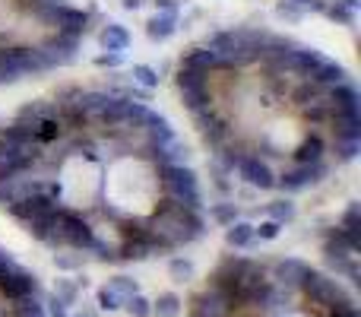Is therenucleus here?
Listing matches in <instances>:
<instances>
[{"instance_id": "c9c22d12", "label": "nucleus", "mask_w": 361, "mask_h": 317, "mask_svg": "<svg viewBox=\"0 0 361 317\" xmlns=\"http://www.w3.org/2000/svg\"><path fill=\"white\" fill-rule=\"evenodd\" d=\"M292 4H298V6H314V10H324V4H320V0H292Z\"/></svg>"}, {"instance_id": "4c0bfd02", "label": "nucleus", "mask_w": 361, "mask_h": 317, "mask_svg": "<svg viewBox=\"0 0 361 317\" xmlns=\"http://www.w3.org/2000/svg\"><path fill=\"white\" fill-rule=\"evenodd\" d=\"M140 4H143V0H124V6H127V10H137Z\"/></svg>"}, {"instance_id": "6e6552de", "label": "nucleus", "mask_w": 361, "mask_h": 317, "mask_svg": "<svg viewBox=\"0 0 361 317\" xmlns=\"http://www.w3.org/2000/svg\"><path fill=\"white\" fill-rule=\"evenodd\" d=\"M0 292H4L6 299H13V301L25 299V295L35 292V276L23 273L19 267H16V270H10V273L0 276Z\"/></svg>"}, {"instance_id": "5701e85b", "label": "nucleus", "mask_w": 361, "mask_h": 317, "mask_svg": "<svg viewBox=\"0 0 361 317\" xmlns=\"http://www.w3.org/2000/svg\"><path fill=\"white\" fill-rule=\"evenodd\" d=\"M267 213H269V219L273 222H292L295 219V203H288V200H276V203H269L267 206Z\"/></svg>"}, {"instance_id": "aec40b11", "label": "nucleus", "mask_w": 361, "mask_h": 317, "mask_svg": "<svg viewBox=\"0 0 361 317\" xmlns=\"http://www.w3.org/2000/svg\"><path fill=\"white\" fill-rule=\"evenodd\" d=\"M320 156H324V143H320V137L305 140V143L298 146V152H295V159H298L301 165H311V162H320Z\"/></svg>"}, {"instance_id": "473e14b6", "label": "nucleus", "mask_w": 361, "mask_h": 317, "mask_svg": "<svg viewBox=\"0 0 361 317\" xmlns=\"http://www.w3.org/2000/svg\"><path fill=\"white\" fill-rule=\"evenodd\" d=\"M99 64H102V67H118V64H121V51H114V54H102Z\"/></svg>"}, {"instance_id": "6ab92c4d", "label": "nucleus", "mask_w": 361, "mask_h": 317, "mask_svg": "<svg viewBox=\"0 0 361 317\" xmlns=\"http://www.w3.org/2000/svg\"><path fill=\"white\" fill-rule=\"evenodd\" d=\"M225 241H228L231 248H247V244L254 241V225L250 222H231L228 232H225Z\"/></svg>"}, {"instance_id": "f257e3e1", "label": "nucleus", "mask_w": 361, "mask_h": 317, "mask_svg": "<svg viewBox=\"0 0 361 317\" xmlns=\"http://www.w3.org/2000/svg\"><path fill=\"white\" fill-rule=\"evenodd\" d=\"M301 289H305V295L314 301V305L326 308L333 317H358L355 301H352L349 295H345V289L339 286L336 280H330V276L307 270L305 280H301Z\"/></svg>"}, {"instance_id": "72a5a7b5", "label": "nucleus", "mask_w": 361, "mask_h": 317, "mask_svg": "<svg viewBox=\"0 0 361 317\" xmlns=\"http://www.w3.org/2000/svg\"><path fill=\"white\" fill-rule=\"evenodd\" d=\"M10 270H16V263H13L10 257H6L4 251H0V276H4V273H10Z\"/></svg>"}, {"instance_id": "2f4dec72", "label": "nucleus", "mask_w": 361, "mask_h": 317, "mask_svg": "<svg viewBox=\"0 0 361 317\" xmlns=\"http://www.w3.org/2000/svg\"><path fill=\"white\" fill-rule=\"evenodd\" d=\"M57 299L70 305V301L76 299V286H73V282H61V286H57Z\"/></svg>"}, {"instance_id": "412c9836", "label": "nucleus", "mask_w": 361, "mask_h": 317, "mask_svg": "<svg viewBox=\"0 0 361 317\" xmlns=\"http://www.w3.org/2000/svg\"><path fill=\"white\" fill-rule=\"evenodd\" d=\"M178 311H180V299L175 292L159 295V301L152 305V314H159V317H178Z\"/></svg>"}, {"instance_id": "bb28decb", "label": "nucleus", "mask_w": 361, "mask_h": 317, "mask_svg": "<svg viewBox=\"0 0 361 317\" xmlns=\"http://www.w3.org/2000/svg\"><path fill=\"white\" fill-rule=\"evenodd\" d=\"M108 286H111L114 292L121 295V299H130V295H137V292H140V286L130 280V276H114V280L108 282Z\"/></svg>"}, {"instance_id": "f03ea898", "label": "nucleus", "mask_w": 361, "mask_h": 317, "mask_svg": "<svg viewBox=\"0 0 361 317\" xmlns=\"http://www.w3.org/2000/svg\"><path fill=\"white\" fill-rule=\"evenodd\" d=\"M51 61L42 48H6L0 51V83L23 80L29 73H42L48 70Z\"/></svg>"}, {"instance_id": "20e7f679", "label": "nucleus", "mask_w": 361, "mask_h": 317, "mask_svg": "<svg viewBox=\"0 0 361 317\" xmlns=\"http://www.w3.org/2000/svg\"><path fill=\"white\" fill-rule=\"evenodd\" d=\"M165 187L171 193V203L184 206V210H197L200 206V191H197V178H193L190 168L184 165H165Z\"/></svg>"}, {"instance_id": "423d86ee", "label": "nucleus", "mask_w": 361, "mask_h": 317, "mask_svg": "<svg viewBox=\"0 0 361 317\" xmlns=\"http://www.w3.org/2000/svg\"><path fill=\"white\" fill-rule=\"evenodd\" d=\"M238 174H241L250 187H260V191L276 187V178H273V172H269V165L267 162H260V159H254V156L238 159Z\"/></svg>"}, {"instance_id": "f3484780", "label": "nucleus", "mask_w": 361, "mask_h": 317, "mask_svg": "<svg viewBox=\"0 0 361 317\" xmlns=\"http://www.w3.org/2000/svg\"><path fill=\"white\" fill-rule=\"evenodd\" d=\"M307 263H301V261H282L279 267H276V273H279V280L286 282V286H301V280H305V273H307Z\"/></svg>"}, {"instance_id": "a211bd4d", "label": "nucleus", "mask_w": 361, "mask_h": 317, "mask_svg": "<svg viewBox=\"0 0 361 317\" xmlns=\"http://www.w3.org/2000/svg\"><path fill=\"white\" fill-rule=\"evenodd\" d=\"M102 44H105L108 51H124L127 44H130V32H127L124 25L111 23L105 32H102Z\"/></svg>"}, {"instance_id": "dca6fc26", "label": "nucleus", "mask_w": 361, "mask_h": 317, "mask_svg": "<svg viewBox=\"0 0 361 317\" xmlns=\"http://www.w3.org/2000/svg\"><path fill=\"white\" fill-rule=\"evenodd\" d=\"M358 229H361V210H358V203H352L349 210H345V216H343V225H339V232H343V235L349 238V244H352L355 251H358V244H361Z\"/></svg>"}, {"instance_id": "9d476101", "label": "nucleus", "mask_w": 361, "mask_h": 317, "mask_svg": "<svg viewBox=\"0 0 361 317\" xmlns=\"http://www.w3.org/2000/svg\"><path fill=\"white\" fill-rule=\"evenodd\" d=\"M320 174H324V165L311 162V165H301V168H295V172H288L286 178H282V187H286V191H301V187L314 184Z\"/></svg>"}, {"instance_id": "c756f323", "label": "nucleus", "mask_w": 361, "mask_h": 317, "mask_svg": "<svg viewBox=\"0 0 361 317\" xmlns=\"http://www.w3.org/2000/svg\"><path fill=\"white\" fill-rule=\"evenodd\" d=\"M44 314H48V317H70V314H67V301H61V299L54 295V299L48 301V311H44Z\"/></svg>"}, {"instance_id": "b1692460", "label": "nucleus", "mask_w": 361, "mask_h": 317, "mask_svg": "<svg viewBox=\"0 0 361 317\" xmlns=\"http://www.w3.org/2000/svg\"><path fill=\"white\" fill-rule=\"evenodd\" d=\"M13 317H48V314H44V305H38L32 295H25V299L16 301V308H13Z\"/></svg>"}, {"instance_id": "7ed1b4c3", "label": "nucleus", "mask_w": 361, "mask_h": 317, "mask_svg": "<svg viewBox=\"0 0 361 317\" xmlns=\"http://www.w3.org/2000/svg\"><path fill=\"white\" fill-rule=\"evenodd\" d=\"M48 244H70V248H80V251H92L95 248V235L80 216L54 210V225H51Z\"/></svg>"}, {"instance_id": "c85d7f7f", "label": "nucleus", "mask_w": 361, "mask_h": 317, "mask_svg": "<svg viewBox=\"0 0 361 317\" xmlns=\"http://www.w3.org/2000/svg\"><path fill=\"white\" fill-rule=\"evenodd\" d=\"M212 216H216V222L231 225V222H235V203H222V206H216V210H212Z\"/></svg>"}, {"instance_id": "f704fd0d", "label": "nucleus", "mask_w": 361, "mask_h": 317, "mask_svg": "<svg viewBox=\"0 0 361 317\" xmlns=\"http://www.w3.org/2000/svg\"><path fill=\"white\" fill-rule=\"evenodd\" d=\"M57 267H63V270H73V267H76V261H73V257H57Z\"/></svg>"}, {"instance_id": "39448f33", "label": "nucleus", "mask_w": 361, "mask_h": 317, "mask_svg": "<svg viewBox=\"0 0 361 317\" xmlns=\"http://www.w3.org/2000/svg\"><path fill=\"white\" fill-rule=\"evenodd\" d=\"M206 73H200V70H180L178 76V86H180V95H184V105L190 108V112H203L206 105H209V92H206V83H203Z\"/></svg>"}, {"instance_id": "e433bc0d", "label": "nucleus", "mask_w": 361, "mask_h": 317, "mask_svg": "<svg viewBox=\"0 0 361 317\" xmlns=\"http://www.w3.org/2000/svg\"><path fill=\"white\" fill-rule=\"evenodd\" d=\"M162 10H169V13H175V6H178V0H156Z\"/></svg>"}, {"instance_id": "ddd939ff", "label": "nucleus", "mask_w": 361, "mask_h": 317, "mask_svg": "<svg viewBox=\"0 0 361 317\" xmlns=\"http://www.w3.org/2000/svg\"><path fill=\"white\" fill-rule=\"evenodd\" d=\"M336 118H358V92L352 86H336Z\"/></svg>"}, {"instance_id": "58836bf2", "label": "nucleus", "mask_w": 361, "mask_h": 317, "mask_svg": "<svg viewBox=\"0 0 361 317\" xmlns=\"http://www.w3.org/2000/svg\"><path fill=\"white\" fill-rule=\"evenodd\" d=\"M76 317H95V311H80Z\"/></svg>"}, {"instance_id": "0eeeda50", "label": "nucleus", "mask_w": 361, "mask_h": 317, "mask_svg": "<svg viewBox=\"0 0 361 317\" xmlns=\"http://www.w3.org/2000/svg\"><path fill=\"white\" fill-rule=\"evenodd\" d=\"M228 311H231V301L225 299L222 292L209 289V292H203V295L193 299L190 317H228Z\"/></svg>"}, {"instance_id": "2eb2a0df", "label": "nucleus", "mask_w": 361, "mask_h": 317, "mask_svg": "<svg viewBox=\"0 0 361 317\" xmlns=\"http://www.w3.org/2000/svg\"><path fill=\"white\" fill-rule=\"evenodd\" d=\"M146 32H149V38H156V42H165V38L175 35V13H159L156 19H149V25H146Z\"/></svg>"}, {"instance_id": "4be33fe9", "label": "nucleus", "mask_w": 361, "mask_h": 317, "mask_svg": "<svg viewBox=\"0 0 361 317\" xmlns=\"http://www.w3.org/2000/svg\"><path fill=\"white\" fill-rule=\"evenodd\" d=\"M124 308L130 317H152V301L146 299V295H130V299H124Z\"/></svg>"}, {"instance_id": "9b49d317", "label": "nucleus", "mask_w": 361, "mask_h": 317, "mask_svg": "<svg viewBox=\"0 0 361 317\" xmlns=\"http://www.w3.org/2000/svg\"><path fill=\"white\" fill-rule=\"evenodd\" d=\"M311 83H317V86H343L345 83V70L339 67V64L333 61H320L317 67L311 70V76H307Z\"/></svg>"}, {"instance_id": "4468645a", "label": "nucleus", "mask_w": 361, "mask_h": 317, "mask_svg": "<svg viewBox=\"0 0 361 317\" xmlns=\"http://www.w3.org/2000/svg\"><path fill=\"white\" fill-rule=\"evenodd\" d=\"M184 67L187 70H200V73H209L212 67H219V54L209 48H200V51H190L184 57Z\"/></svg>"}, {"instance_id": "1a4fd4ad", "label": "nucleus", "mask_w": 361, "mask_h": 317, "mask_svg": "<svg viewBox=\"0 0 361 317\" xmlns=\"http://www.w3.org/2000/svg\"><path fill=\"white\" fill-rule=\"evenodd\" d=\"M51 16L57 19V25H61L63 35H80V32H86V23L89 16L82 10H70V6H54L51 10Z\"/></svg>"}, {"instance_id": "a878e982", "label": "nucleus", "mask_w": 361, "mask_h": 317, "mask_svg": "<svg viewBox=\"0 0 361 317\" xmlns=\"http://www.w3.org/2000/svg\"><path fill=\"white\" fill-rule=\"evenodd\" d=\"M133 80H137L143 89H156L159 86V73L152 67H146V64H137V67H133Z\"/></svg>"}, {"instance_id": "393cba45", "label": "nucleus", "mask_w": 361, "mask_h": 317, "mask_svg": "<svg viewBox=\"0 0 361 317\" xmlns=\"http://www.w3.org/2000/svg\"><path fill=\"white\" fill-rule=\"evenodd\" d=\"M99 305H102V311H118V308H124V299H121L111 286H102L99 289Z\"/></svg>"}, {"instance_id": "f8f14e48", "label": "nucleus", "mask_w": 361, "mask_h": 317, "mask_svg": "<svg viewBox=\"0 0 361 317\" xmlns=\"http://www.w3.org/2000/svg\"><path fill=\"white\" fill-rule=\"evenodd\" d=\"M320 61H324V57L314 54V51H288V54H282V67L295 70V73H305V76H311V70L317 67Z\"/></svg>"}, {"instance_id": "cd10ccee", "label": "nucleus", "mask_w": 361, "mask_h": 317, "mask_svg": "<svg viewBox=\"0 0 361 317\" xmlns=\"http://www.w3.org/2000/svg\"><path fill=\"white\" fill-rule=\"evenodd\" d=\"M169 273H171V280H175V282H184V280H190V276H193V263L175 257V261L169 263Z\"/></svg>"}, {"instance_id": "7c9ffc66", "label": "nucleus", "mask_w": 361, "mask_h": 317, "mask_svg": "<svg viewBox=\"0 0 361 317\" xmlns=\"http://www.w3.org/2000/svg\"><path fill=\"white\" fill-rule=\"evenodd\" d=\"M254 235H260V238H267V241H269V238L279 235V222H273V219H269V222H263L260 229H254Z\"/></svg>"}]
</instances>
